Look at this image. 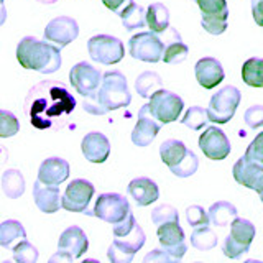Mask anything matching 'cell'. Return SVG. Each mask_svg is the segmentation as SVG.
Returning <instances> with one entry per match:
<instances>
[{
    "label": "cell",
    "mask_w": 263,
    "mask_h": 263,
    "mask_svg": "<svg viewBox=\"0 0 263 263\" xmlns=\"http://www.w3.org/2000/svg\"><path fill=\"white\" fill-rule=\"evenodd\" d=\"M33 199H35L36 208L45 214H54L60 211V208H63L60 187L45 184L40 179L33 186Z\"/></svg>",
    "instance_id": "7402d4cb"
},
{
    "label": "cell",
    "mask_w": 263,
    "mask_h": 263,
    "mask_svg": "<svg viewBox=\"0 0 263 263\" xmlns=\"http://www.w3.org/2000/svg\"><path fill=\"white\" fill-rule=\"evenodd\" d=\"M152 220L155 226H161L164 222H179V214L176 208L170 204H161L152 211Z\"/></svg>",
    "instance_id": "74e56055"
},
{
    "label": "cell",
    "mask_w": 263,
    "mask_h": 263,
    "mask_svg": "<svg viewBox=\"0 0 263 263\" xmlns=\"http://www.w3.org/2000/svg\"><path fill=\"white\" fill-rule=\"evenodd\" d=\"M199 148L209 160L220 161L230 153V142L227 135L217 127H209L199 137Z\"/></svg>",
    "instance_id": "e0dca14e"
},
{
    "label": "cell",
    "mask_w": 263,
    "mask_h": 263,
    "mask_svg": "<svg viewBox=\"0 0 263 263\" xmlns=\"http://www.w3.org/2000/svg\"><path fill=\"white\" fill-rule=\"evenodd\" d=\"M163 87V81L161 78L158 76L156 72H152V71H145L142 72L140 76L137 78L135 81V89L137 92L140 94V97L143 99H148L152 97V94L155 90H158Z\"/></svg>",
    "instance_id": "d6a6232c"
},
{
    "label": "cell",
    "mask_w": 263,
    "mask_h": 263,
    "mask_svg": "<svg viewBox=\"0 0 263 263\" xmlns=\"http://www.w3.org/2000/svg\"><path fill=\"white\" fill-rule=\"evenodd\" d=\"M191 245L201 252L211 250L217 245V235L214 234L208 226L194 227L191 234Z\"/></svg>",
    "instance_id": "836d02e7"
},
{
    "label": "cell",
    "mask_w": 263,
    "mask_h": 263,
    "mask_svg": "<svg viewBox=\"0 0 263 263\" xmlns=\"http://www.w3.org/2000/svg\"><path fill=\"white\" fill-rule=\"evenodd\" d=\"M2 189L7 197L16 199L25 191V179L18 170H7L2 175Z\"/></svg>",
    "instance_id": "1f68e13d"
},
{
    "label": "cell",
    "mask_w": 263,
    "mask_h": 263,
    "mask_svg": "<svg viewBox=\"0 0 263 263\" xmlns=\"http://www.w3.org/2000/svg\"><path fill=\"white\" fill-rule=\"evenodd\" d=\"M150 112L153 117L161 122L163 125L164 123H171L178 120L179 114L183 112L184 109V102L178 94L171 92V90L166 89H158L155 90L150 97Z\"/></svg>",
    "instance_id": "ba28073f"
},
{
    "label": "cell",
    "mask_w": 263,
    "mask_h": 263,
    "mask_svg": "<svg viewBox=\"0 0 263 263\" xmlns=\"http://www.w3.org/2000/svg\"><path fill=\"white\" fill-rule=\"evenodd\" d=\"M81 150L87 161L104 163L110 155V142L104 134L90 132V134H87L84 138H82Z\"/></svg>",
    "instance_id": "44dd1931"
},
{
    "label": "cell",
    "mask_w": 263,
    "mask_h": 263,
    "mask_svg": "<svg viewBox=\"0 0 263 263\" xmlns=\"http://www.w3.org/2000/svg\"><path fill=\"white\" fill-rule=\"evenodd\" d=\"M132 2V0H102V4L109 8V10H112L114 13L120 15V12L125 8L128 4Z\"/></svg>",
    "instance_id": "ee69618b"
},
{
    "label": "cell",
    "mask_w": 263,
    "mask_h": 263,
    "mask_svg": "<svg viewBox=\"0 0 263 263\" xmlns=\"http://www.w3.org/2000/svg\"><path fill=\"white\" fill-rule=\"evenodd\" d=\"M13 258L15 261L20 263H28V261H36L38 260V250L33 247L27 238H23L18 243H16L13 249Z\"/></svg>",
    "instance_id": "8d00e7d4"
},
{
    "label": "cell",
    "mask_w": 263,
    "mask_h": 263,
    "mask_svg": "<svg viewBox=\"0 0 263 263\" xmlns=\"http://www.w3.org/2000/svg\"><path fill=\"white\" fill-rule=\"evenodd\" d=\"M186 220L191 227H201V226H208L211 219L209 214L205 212L201 205H189L186 209Z\"/></svg>",
    "instance_id": "ab89813d"
},
{
    "label": "cell",
    "mask_w": 263,
    "mask_h": 263,
    "mask_svg": "<svg viewBox=\"0 0 263 263\" xmlns=\"http://www.w3.org/2000/svg\"><path fill=\"white\" fill-rule=\"evenodd\" d=\"M240 90L234 86H224L222 89H219L211 97V102L208 107L209 120L216 123H227L229 120H232L237 107L240 104Z\"/></svg>",
    "instance_id": "5b68a950"
},
{
    "label": "cell",
    "mask_w": 263,
    "mask_h": 263,
    "mask_svg": "<svg viewBox=\"0 0 263 263\" xmlns=\"http://www.w3.org/2000/svg\"><path fill=\"white\" fill-rule=\"evenodd\" d=\"M79 36V25L71 16H56L46 25L45 40L53 43L58 48H64Z\"/></svg>",
    "instance_id": "5bb4252c"
},
{
    "label": "cell",
    "mask_w": 263,
    "mask_h": 263,
    "mask_svg": "<svg viewBox=\"0 0 263 263\" xmlns=\"http://www.w3.org/2000/svg\"><path fill=\"white\" fill-rule=\"evenodd\" d=\"M132 58L145 63H158L164 54V41L155 31L137 33L128 40Z\"/></svg>",
    "instance_id": "8992f818"
},
{
    "label": "cell",
    "mask_w": 263,
    "mask_h": 263,
    "mask_svg": "<svg viewBox=\"0 0 263 263\" xmlns=\"http://www.w3.org/2000/svg\"><path fill=\"white\" fill-rule=\"evenodd\" d=\"M69 81L82 97H94L102 82V72L87 61L78 63L69 72Z\"/></svg>",
    "instance_id": "7c38bea8"
},
{
    "label": "cell",
    "mask_w": 263,
    "mask_h": 263,
    "mask_svg": "<svg viewBox=\"0 0 263 263\" xmlns=\"http://www.w3.org/2000/svg\"><path fill=\"white\" fill-rule=\"evenodd\" d=\"M186 153H187L186 145L175 138L166 140V142H163L160 146V156L168 168L176 166V164L186 156Z\"/></svg>",
    "instance_id": "4316f807"
},
{
    "label": "cell",
    "mask_w": 263,
    "mask_h": 263,
    "mask_svg": "<svg viewBox=\"0 0 263 263\" xmlns=\"http://www.w3.org/2000/svg\"><path fill=\"white\" fill-rule=\"evenodd\" d=\"M16 60L25 69L43 74L56 72L61 68L60 48L49 41H40L35 36H25L16 46Z\"/></svg>",
    "instance_id": "3957f363"
},
{
    "label": "cell",
    "mask_w": 263,
    "mask_h": 263,
    "mask_svg": "<svg viewBox=\"0 0 263 263\" xmlns=\"http://www.w3.org/2000/svg\"><path fill=\"white\" fill-rule=\"evenodd\" d=\"M243 120H245V125L250 128L263 127V105L249 107L243 114Z\"/></svg>",
    "instance_id": "60d3db41"
},
{
    "label": "cell",
    "mask_w": 263,
    "mask_h": 263,
    "mask_svg": "<svg viewBox=\"0 0 263 263\" xmlns=\"http://www.w3.org/2000/svg\"><path fill=\"white\" fill-rule=\"evenodd\" d=\"M161 125L163 123L152 115L150 105L145 104L138 112V120L135 128L132 130V142L137 146H148L155 140V137L158 135Z\"/></svg>",
    "instance_id": "ac0fdd59"
},
{
    "label": "cell",
    "mask_w": 263,
    "mask_h": 263,
    "mask_svg": "<svg viewBox=\"0 0 263 263\" xmlns=\"http://www.w3.org/2000/svg\"><path fill=\"white\" fill-rule=\"evenodd\" d=\"M18 130H20L18 119L12 112L0 110V137L2 138L13 137L15 134H18Z\"/></svg>",
    "instance_id": "f35d334b"
},
{
    "label": "cell",
    "mask_w": 263,
    "mask_h": 263,
    "mask_svg": "<svg viewBox=\"0 0 263 263\" xmlns=\"http://www.w3.org/2000/svg\"><path fill=\"white\" fill-rule=\"evenodd\" d=\"M255 238V226L250 220L235 217L230 224V234L226 238L222 252L229 258H237L242 253L249 252L250 243Z\"/></svg>",
    "instance_id": "52a82bcc"
},
{
    "label": "cell",
    "mask_w": 263,
    "mask_h": 263,
    "mask_svg": "<svg viewBox=\"0 0 263 263\" xmlns=\"http://www.w3.org/2000/svg\"><path fill=\"white\" fill-rule=\"evenodd\" d=\"M163 35V41H164V54H163V61L168 63V64H178V63H183L187 53H189V48L183 43L181 40L179 33L170 27L166 31L161 33Z\"/></svg>",
    "instance_id": "d4e9b609"
},
{
    "label": "cell",
    "mask_w": 263,
    "mask_h": 263,
    "mask_svg": "<svg viewBox=\"0 0 263 263\" xmlns=\"http://www.w3.org/2000/svg\"><path fill=\"white\" fill-rule=\"evenodd\" d=\"M87 249H89V240L84 230L78 226H71L61 234L60 242H58V252L49 260L53 261L58 258H64V260L79 258L81 255H84L87 252Z\"/></svg>",
    "instance_id": "4fadbf2b"
},
{
    "label": "cell",
    "mask_w": 263,
    "mask_h": 263,
    "mask_svg": "<svg viewBox=\"0 0 263 263\" xmlns=\"http://www.w3.org/2000/svg\"><path fill=\"white\" fill-rule=\"evenodd\" d=\"M258 196H260V199H261V202H263V187L258 191Z\"/></svg>",
    "instance_id": "7dc6e473"
},
{
    "label": "cell",
    "mask_w": 263,
    "mask_h": 263,
    "mask_svg": "<svg viewBox=\"0 0 263 263\" xmlns=\"http://www.w3.org/2000/svg\"><path fill=\"white\" fill-rule=\"evenodd\" d=\"M76 97L61 81H40L25 97L23 112L38 130H61L76 109Z\"/></svg>",
    "instance_id": "6da1fadb"
},
{
    "label": "cell",
    "mask_w": 263,
    "mask_h": 263,
    "mask_svg": "<svg viewBox=\"0 0 263 263\" xmlns=\"http://www.w3.org/2000/svg\"><path fill=\"white\" fill-rule=\"evenodd\" d=\"M40 4H45V5H51V4H56L58 0H36Z\"/></svg>",
    "instance_id": "bcb514c9"
},
{
    "label": "cell",
    "mask_w": 263,
    "mask_h": 263,
    "mask_svg": "<svg viewBox=\"0 0 263 263\" xmlns=\"http://www.w3.org/2000/svg\"><path fill=\"white\" fill-rule=\"evenodd\" d=\"M232 173H234V179L238 184L250 187L257 193L263 187V166L249 160L245 155L240 160H237Z\"/></svg>",
    "instance_id": "d6986e66"
},
{
    "label": "cell",
    "mask_w": 263,
    "mask_h": 263,
    "mask_svg": "<svg viewBox=\"0 0 263 263\" xmlns=\"http://www.w3.org/2000/svg\"><path fill=\"white\" fill-rule=\"evenodd\" d=\"M120 18L127 31H132L135 28H143L146 23V10L142 5H138L137 2L132 0L120 12Z\"/></svg>",
    "instance_id": "f546056e"
},
{
    "label": "cell",
    "mask_w": 263,
    "mask_h": 263,
    "mask_svg": "<svg viewBox=\"0 0 263 263\" xmlns=\"http://www.w3.org/2000/svg\"><path fill=\"white\" fill-rule=\"evenodd\" d=\"M132 102V94L127 79L120 71H107L102 74V82L94 97H84L82 107L94 115H104L112 110L127 107Z\"/></svg>",
    "instance_id": "7a4b0ae2"
},
{
    "label": "cell",
    "mask_w": 263,
    "mask_h": 263,
    "mask_svg": "<svg viewBox=\"0 0 263 263\" xmlns=\"http://www.w3.org/2000/svg\"><path fill=\"white\" fill-rule=\"evenodd\" d=\"M87 51L92 61L101 63L105 66H112L122 61L125 54L123 43L115 36L110 35H96L87 41Z\"/></svg>",
    "instance_id": "9c48e42d"
},
{
    "label": "cell",
    "mask_w": 263,
    "mask_h": 263,
    "mask_svg": "<svg viewBox=\"0 0 263 263\" xmlns=\"http://www.w3.org/2000/svg\"><path fill=\"white\" fill-rule=\"evenodd\" d=\"M69 178V163L58 158V156H51V158L45 160L40 164L38 170V179L45 184L58 186L64 183Z\"/></svg>",
    "instance_id": "603a6c76"
},
{
    "label": "cell",
    "mask_w": 263,
    "mask_h": 263,
    "mask_svg": "<svg viewBox=\"0 0 263 263\" xmlns=\"http://www.w3.org/2000/svg\"><path fill=\"white\" fill-rule=\"evenodd\" d=\"M146 25L152 31L161 35L163 31L170 28V10L166 5L160 2L152 4L146 8Z\"/></svg>",
    "instance_id": "484cf974"
},
{
    "label": "cell",
    "mask_w": 263,
    "mask_h": 263,
    "mask_svg": "<svg viewBox=\"0 0 263 263\" xmlns=\"http://www.w3.org/2000/svg\"><path fill=\"white\" fill-rule=\"evenodd\" d=\"M245 156L263 166V132L253 138V142L249 145V148H247Z\"/></svg>",
    "instance_id": "b9f144b4"
},
{
    "label": "cell",
    "mask_w": 263,
    "mask_h": 263,
    "mask_svg": "<svg viewBox=\"0 0 263 263\" xmlns=\"http://www.w3.org/2000/svg\"><path fill=\"white\" fill-rule=\"evenodd\" d=\"M152 260H161V261H173L176 260L175 257H171L168 252L164 250H153L145 257V261H152Z\"/></svg>",
    "instance_id": "f6af8a7d"
},
{
    "label": "cell",
    "mask_w": 263,
    "mask_h": 263,
    "mask_svg": "<svg viewBox=\"0 0 263 263\" xmlns=\"http://www.w3.org/2000/svg\"><path fill=\"white\" fill-rule=\"evenodd\" d=\"M114 237L115 240L109 247V260L110 261H132L135 257V253L145 245L146 235L138 226L134 214L123 219L119 224H114Z\"/></svg>",
    "instance_id": "277c9868"
},
{
    "label": "cell",
    "mask_w": 263,
    "mask_h": 263,
    "mask_svg": "<svg viewBox=\"0 0 263 263\" xmlns=\"http://www.w3.org/2000/svg\"><path fill=\"white\" fill-rule=\"evenodd\" d=\"M202 13L201 25L211 35H222L227 30V0H193Z\"/></svg>",
    "instance_id": "8fae6325"
},
{
    "label": "cell",
    "mask_w": 263,
    "mask_h": 263,
    "mask_svg": "<svg viewBox=\"0 0 263 263\" xmlns=\"http://www.w3.org/2000/svg\"><path fill=\"white\" fill-rule=\"evenodd\" d=\"M96 187L87 179H74L63 194V208L69 212H87V205L94 196Z\"/></svg>",
    "instance_id": "9a60e30c"
},
{
    "label": "cell",
    "mask_w": 263,
    "mask_h": 263,
    "mask_svg": "<svg viewBox=\"0 0 263 263\" xmlns=\"http://www.w3.org/2000/svg\"><path fill=\"white\" fill-rule=\"evenodd\" d=\"M242 79L247 86L263 87V58H250L243 63Z\"/></svg>",
    "instance_id": "4dcf8cb0"
},
{
    "label": "cell",
    "mask_w": 263,
    "mask_h": 263,
    "mask_svg": "<svg viewBox=\"0 0 263 263\" xmlns=\"http://www.w3.org/2000/svg\"><path fill=\"white\" fill-rule=\"evenodd\" d=\"M194 74L196 79L199 82V86L204 89H214L216 86H219L226 78L224 68L219 60L216 58H202L196 63L194 66Z\"/></svg>",
    "instance_id": "ffe728a7"
},
{
    "label": "cell",
    "mask_w": 263,
    "mask_h": 263,
    "mask_svg": "<svg viewBox=\"0 0 263 263\" xmlns=\"http://www.w3.org/2000/svg\"><path fill=\"white\" fill-rule=\"evenodd\" d=\"M237 217V208L227 201H219L211 205L209 209V219L212 226L226 227L232 224V220Z\"/></svg>",
    "instance_id": "f1b7e54d"
},
{
    "label": "cell",
    "mask_w": 263,
    "mask_h": 263,
    "mask_svg": "<svg viewBox=\"0 0 263 263\" xmlns=\"http://www.w3.org/2000/svg\"><path fill=\"white\" fill-rule=\"evenodd\" d=\"M156 235H158L161 249L168 252L171 257H175L176 260L184 257V253L187 252V245L184 230L179 226V222H164V224L158 226Z\"/></svg>",
    "instance_id": "2e32d148"
},
{
    "label": "cell",
    "mask_w": 263,
    "mask_h": 263,
    "mask_svg": "<svg viewBox=\"0 0 263 263\" xmlns=\"http://www.w3.org/2000/svg\"><path fill=\"white\" fill-rule=\"evenodd\" d=\"M127 191L132 196V199L135 201L137 205H150L160 197L158 184L152 181L150 178H135L130 181L127 186Z\"/></svg>",
    "instance_id": "cb8c5ba5"
},
{
    "label": "cell",
    "mask_w": 263,
    "mask_h": 263,
    "mask_svg": "<svg viewBox=\"0 0 263 263\" xmlns=\"http://www.w3.org/2000/svg\"><path fill=\"white\" fill-rule=\"evenodd\" d=\"M23 238H27L23 226L18 220H5L0 226V245L5 249H13Z\"/></svg>",
    "instance_id": "83f0119b"
},
{
    "label": "cell",
    "mask_w": 263,
    "mask_h": 263,
    "mask_svg": "<svg viewBox=\"0 0 263 263\" xmlns=\"http://www.w3.org/2000/svg\"><path fill=\"white\" fill-rule=\"evenodd\" d=\"M208 122H209L208 110H204L199 105L189 107L184 114V117L181 119V123L191 130H201L204 125H208Z\"/></svg>",
    "instance_id": "e575fe53"
},
{
    "label": "cell",
    "mask_w": 263,
    "mask_h": 263,
    "mask_svg": "<svg viewBox=\"0 0 263 263\" xmlns=\"http://www.w3.org/2000/svg\"><path fill=\"white\" fill-rule=\"evenodd\" d=\"M197 166H199V160H197V156L194 155V152L187 150L184 158L181 160L176 166H173L170 170H171L173 175L178 176V178H189L197 171Z\"/></svg>",
    "instance_id": "d590c367"
},
{
    "label": "cell",
    "mask_w": 263,
    "mask_h": 263,
    "mask_svg": "<svg viewBox=\"0 0 263 263\" xmlns=\"http://www.w3.org/2000/svg\"><path fill=\"white\" fill-rule=\"evenodd\" d=\"M252 15L258 27H263V0H252Z\"/></svg>",
    "instance_id": "7bdbcfd3"
},
{
    "label": "cell",
    "mask_w": 263,
    "mask_h": 263,
    "mask_svg": "<svg viewBox=\"0 0 263 263\" xmlns=\"http://www.w3.org/2000/svg\"><path fill=\"white\" fill-rule=\"evenodd\" d=\"M97 219L109 224H119L130 214V204L125 196L117 193H105L97 197L94 211L90 212Z\"/></svg>",
    "instance_id": "30bf717a"
}]
</instances>
